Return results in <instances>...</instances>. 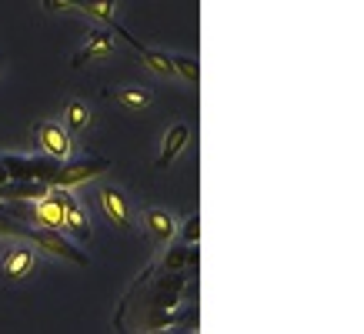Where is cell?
Wrapping results in <instances>:
<instances>
[{"label": "cell", "mask_w": 364, "mask_h": 334, "mask_svg": "<svg viewBox=\"0 0 364 334\" xmlns=\"http://www.w3.org/2000/svg\"><path fill=\"white\" fill-rule=\"evenodd\" d=\"M23 241H33L37 247H44L47 254H54V257H64V261H70V264H77V267H87L90 264V257L80 251L70 237H67L60 227H33V224H23V234H21Z\"/></svg>", "instance_id": "6da1fadb"}, {"label": "cell", "mask_w": 364, "mask_h": 334, "mask_svg": "<svg viewBox=\"0 0 364 334\" xmlns=\"http://www.w3.org/2000/svg\"><path fill=\"white\" fill-rule=\"evenodd\" d=\"M0 161H4V167H7L11 181H47L50 188H54L57 167H60V161H57V157H50V154H44V157L4 154Z\"/></svg>", "instance_id": "7a4b0ae2"}, {"label": "cell", "mask_w": 364, "mask_h": 334, "mask_svg": "<svg viewBox=\"0 0 364 334\" xmlns=\"http://www.w3.org/2000/svg\"><path fill=\"white\" fill-rule=\"evenodd\" d=\"M111 167L107 157H77V161H60L54 174V188H77V184H87V181L100 178L104 171Z\"/></svg>", "instance_id": "3957f363"}, {"label": "cell", "mask_w": 364, "mask_h": 334, "mask_svg": "<svg viewBox=\"0 0 364 334\" xmlns=\"http://www.w3.org/2000/svg\"><path fill=\"white\" fill-rule=\"evenodd\" d=\"M33 137H37V144L44 147V154L57 157V161H67V157H70V131L60 127V124L41 121L33 127Z\"/></svg>", "instance_id": "277c9868"}, {"label": "cell", "mask_w": 364, "mask_h": 334, "mask_svg": "<svg viewBox=\"0 0 364 334\" xmlns=\"http://www.w3.org/2000/svg\"><path fill=\"white\" fill-rule=\"evenodd\" d=\"M60 200H64V224H60V231L74 234L80 244H87L90 241V221H87L84 204L70 194V188H60Z\"/></svg>", "instance_id": "5b68a950"}, {"label": "cell", "mask_w": 364, "mask_h": 334, "mask_svg": "<svg viewBox=\"0 0 364 334\" xmlns=\"http://www.w3.org/2000/svg\"><path fill=\"white\" fill-rule=\"evenodd\" d=\"M33 264H37V257H33L31 247H11L0 261V274L7 281H23L33 271Z\"/></svg>", "instance_id": "8992f818"}, {"label": "cell", "mask_w": 364, "mask_h": 334, "mask_svg": "<svg viewBox=\"0 0 364 334\" xmlns=\"http://www.w3.org/2000/svg\"><path fill=\"white\" fill-rule=\"evenodd\" d=\"M100 208L107 214V221H114V227H131V204L117 188H100Z\"/></svg>", "instance_id": "52a82bcc"}, {"label": "cell", "mask_w": 364, "mask_h": 334, "mask_svg": "<svg viewBox=\"0 0 364 334\" xmlns=\"http://www.w3.org/2000/svg\"><path fill=\"white\" fill-rule=\"evenodd\" d=\"M144 227H147V234L154 237L157 244H171L177 234V221L164 208H147V211H144Z\"/></svg>", "instance_id": "ba28073f"}, {"label": "cell", "mask_w": 364, "mask_h": 334, "mask_svg": "<svg viewBox=\"0 0 364 334\" xmlns=\"http://www.w3.org/2000/svg\"><path fill=\"white\" fill-rule=\"evenodd\" d=\"M111 50H114V33L94 31L87 37L84 50H77V54H74V67H84V64H90V60H100V57H107Z\"/></svg>", "instance_id": "9c48e42d"}, {"label": "cell", "mask_w": 364, "mask_h": 334, "mask_svg": "<svg viewBox=\"0 0 364 334\" xmlns=\"http://www.w3.org/2000/svg\"><path fill=\"white\" fill-rule=\"evenodd\" d=\"M50 184L47 181H7L0 184V200H33V198H44Z\"/></svg>", "instance_id": "30bf717a"}, {"label": "cell", "mask_w": 364, "mask_h": 334, "mask_svg": "<svg viewBox=\"0 0 364 334\" xmlns=\"http://www.w3.org/2000/svg\"><path fill=\"white\" fill-rule=\"evenodd\" d=\"M188 137H191V127H188V124H174V127L164 134V147H161V157H157V167H167V164H171V161H174V157L184 151Z\"/></svg>", "instance_id": "8fae6325"}, {"label": "cell", "mask_w": 364, "mask_h": 334, "mask_svg": "<svg viewBox=\"0 0 364 334\" xmlns=\"http://www.w3.org/2000/svg\"><path fill=\"white\" fill-rule=\"evenodd\" d=\"M114 100L121 104L124 111L141 114V111H147V107L154 104V94H151L147 87H121L117 94H114Z\"/></svg>", "instance_id": "7c38bea8"}, {"label": "cell", "mask_w": 364, "mask_h": 334, "mask_svg": "<svg viewBox=\"0 0 364 334\" xmlns=\"http://www.w3.org/2000/svg\"><path fill=\"white\" fill-rule=\"evenodd\" d=\"M77 11H84L87 17H94V21H100L104 27H111L114 11H117V0H80Z\"/></svg>", "instance_id": "4fadbf2b"}, {"label": "cell", "mask_w": 364, "mask_h": 334, "mask_svg": "<svg viewBox=\"0 0 364 334\" xmlns=\"http://www.w3.org/2000/svg\"><path fill=\"white\" fill-rule=\"evenodd\" d=\"M64 124H67V131L70 134H80L90 124V107L84 104V100H70V104L64 107Z\"/></svg>", "instance_id": "5bb4252c"}, {"label": "cell", "mask_w": 364, "mask_h": 334, "mask_svg": "<svg viewBox=\"0 0 364 334\" xmlns=\"http://www.w3.org/2000/svg\"><path fill=\"white\" fill-rule=\"evenodd\" d=\"M137 54L144 57V64H147V70H151V74H157V77H174V64H171V57H167V54L151 50V47H141Z\"/></svg>", "instance_id": "9a60e30c"}, {"label": "cell", "mask_w": 364, "mask_h": 334, "mask_svg": "<svg viewBox=\"0 0 364 334\" xmlns=\"http://www.w3.org/2000/svg\"><path fill=\"white\" fill-rule=\"evenodd\" d=\"M191 264H198V251L194 247H171L164 254V271H184V267Z\"/></svg>", "instance_id": "2e32d148"}, {"label": "cell", "mask_w": 364, "mask_h": 334, "mask_svg": "<svg viewBox=\"0 0 364 334\" xmlns=\"http://www.w3.org/2000/svg\"><path fill=\"white\" fill-rule=\"evenodd\" d=\"M171 64H174V74H181V77L191 80V84H198L200 80V70H198V64H194L191 57L177 54V57H171Z\"/></svg>", "instance_id": "e0dca14e"}, {"label": "cell", "mask_w": 364, "mask_h": 334, "mask_svg": "<svg viewBox=\"0 0 364 334\" xmlns=\"http://www.w3.org/2000/svg\"><path fill=\"white\" fill-rule=\"evenodd\" d=\"M23 234V221L11 217L7 211H0V237H21Z\"/></svg>", "instance_id": "ac0fdd59"}, {"label": "cell", "mask_w": 364, "mask_h": 334, "mask_svg": "<svg viewBox=\"0 0 364 334\" xmlns=\"http://www.w3.org/2000/svg\"><path fill=\"white\" fill-rule=\"evenodd\" d=\"M44 4V11H77V4L80 0H41Z\"/></svg>", "instance_id": "d6986e66"}, {"label": "cell", "mask_w": 364, "mask_h": 334, "mask_svg": "<svg viewBox=\"0 0 364 334\" xmlns=\"http://www.w3.org/2000/svg\"><path fill=\"white\" fill-rule=\"evenodd\" d=\"M184 241H188V244H198L200 241V217L198 214H194L188 221V227H184Z\"/></svg>", "instance_id": "ffe728a7"}, {"label": "cell", "mask_w": 364, "mask_h": 334, "mask_svg": "<svg viewBox=\"0 0 364 334\" xmlns=\"http://www.w3.org/2000/svg\"><path fill=\"white\" fill-rule=\"evenodd\" d=\"M11 181V174H7V167H4V161H0V184H7Z\"/></svg>", "instance_id": "44dd1931"}]
</instances>
